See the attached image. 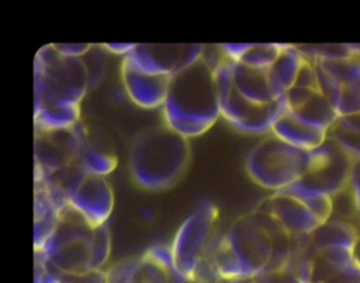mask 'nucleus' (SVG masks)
<instances>
[{"label": "nucleus", "instance_id": "f257e3e1", "mask_svg": "<svg viewBox=\"0 0 360 283\" xmlns=\"http://www.w3.org/2000/svg\"><path fill=\"white\" fill-rule=\"evenodd\" d=\"M166 125L186 138L207 132L221 115L215 72L202 58L172 76L163 104Z\"/></svg>", "mask_w": 360, "mask_h": 283}, {"label": "nucleus", "instance_id": "f03ea898", "mask_svg": "<svg viewBox=\"0 0 360 283\" xmlns=\"http://www.w3.org/2000/svg\"><path fill=\"white\" fill-rule=\"evenodd\" d=\"M191 156L188 138L169 125L149 127L138 132L129 149V170L143 189L163 190L184 175Z\"/></svg>", "mask_w": 360, "mask_h": 283}, {"label": "nucleus", "instance_id": "7ed1b4c3", "mask_svg": "<svg viewBox=\"0 0 360 283\" xmlns=\"http://www.w3.org/2000/svg\"><path fill=\"white\" fill-rule=\"evenodd\" d=\"M311 162V151L295 148L270 132L249 151L245 168L255 183L276 193L302 179Z\"/></svg>", "mask_w": 360, "mask_h": 283}, {"label": "nucleus", "instance_id": "20e7f679", "mask_svg": "<svg viewBox=\"0 0 360 283\" xmlns=\"http://www.w3.org/2000/svg\"><path fill=\"white\" fill-rule=\"evenodd\" d=\"M89 83L82 58L65 56L53 44L42 46L34 59V97L63 104H80Z\"/></svg>", "mask_w": 360, "mask_h": 283}, {"label": "nucleus", "instance_id": "39448f33", "mask_svg": "<svg viewBox=\"0 0 360 283\" xmlns=\"http://www.w3.org/2000/svg\"><path fill=\"white\" fill-rule=\"evenodd\" d=\"M93 227L70 204L41 251H35L56 272L79 277L91 273Z\"/></svg>", "mask_w": 360, "mask_h": 283}, {"label": "nucleus", "instance_id": "423d86ee", "mask_svg": "<svg viewBox=\"0 0 360 283\" xmlns=\"http://www.w3.org/2000/svg\"><path fill=\"white\" fill-rule=\"evenodd\" d=\"M226 55V54H225ZM233 61L228 56L215 68V80L219 96L221 115L242 132H271L277 118L287 110L284 97L271 103H255L243 97L233 86L232 80Z\"/></svg>", "mask_w": 360, "mask_h": 283}, {"label": "nucleus", "instance_id": "0eeeda50", "mask_svg": "<svg viewBox=\"0 0 360 283\" xmlns=\"http://www.w3.org/2000/svg\"><path fill=\"white\" fill-rule=\"evenodd\" d=\"M218 208L204 200L179 227L172 248L173 266L187 280H193L204 252L217 231Z\"/></svg>", "mask_w": 360, "mask_h": 283}, {"label": "nucleus", "instance_id": "6e6552de", "mask_svg": "<svg viewBox=\"0 0 360 283\" xmlns=\"http://www.w3.org/2000/svg\"><path fill=\"white\" fill-rule=\"evenodd\" d=\"M226 239L245 277H253L269 266L273 244L256 210L233 220L226 228Z\"/></svg>", "mask_w": 360, "mask_h": 283}, {"label": "nucleus", "instance_id": "1a4fd4ad", "mask_svg": "<svg viewBox=\"0 0 360 283\" xmlns=\"http://www.w3.org/2000/svg\"><path fill=\"white\" fill-rule=\"evenodd\" d=\"M86 142L80 124L62 130H35L34 137V176H48L79 161Z\"/></svg>", "mask_w": 360, "mask_h": 283}, {"label": "nucleus", "instance_id": "9d476101", "mask_svg": "<svg viewBox=\"0 0 360 283\" xmlns=\"http://www.w3.org/2000/svg\"><path fill=\"white\" fill-rule=\"evenodd\" d=\"M311 153V169L297 184L333 197L350 182L353 158L330 138Z\"/></svg>", "mask_w": 360, "mask_h": 283}, {"label": "nucleus", "instance_id": "9b49d317", "mask_svg": "<svg viewBox=\"0 0 360 283\" xmlns=\"http://www.w3.org/2000/svg\"><path fill=\"white\" fill-rule=\"evenodd\" d=\"M202 51V45H135L127 58L146 72L173 76L198 61Z\"/></svg>", "mask_w": 360, "mask_h": 283}, {"label": "nucleus", "instance_id": "f8f14e48", "mask_svg": "<svg viewBox=\"0 0 360 283\" xmlns=\"http://www.w3.org/2000/svg\"><path fill=\"white\" fill-rule=\"evenodd\" d=\"M69 204L94 228L104 225L114 208V193L104 176L86 173L69 199Z\"/></svg>", "mask_w": 360, "mask_h": 283}, {"label": "nucleus", "instance_id": "ddd939ff", "mask_svg": "<svg viewBox=\"0 0 360 283\" xmlns=\"http://www.w3.org/2000/svg\"><path fill=\"white\" fill-rule=\"evenodd\" d=\"M121 77L128 97L136 106L142 108L163 107L172 76L146 72L124 56Z\"/></svg>", "mask_w": 360, "mask_h": 283}, {"label": "nucleus", "instance_id": "4468645a", "mask_svg": "<svg viewBox=\"0 0 360 283\" xmlns=\"http://www.w3.org/2000/svg\"><path fill=\"white\" fill-rule=\"evenodd\" d=\"M259 208L270 214L292 238L308 237L321 225L298 199L283 191H276L264 199Z\"/></svg>", "mask_w": 360, "mask_h": 283}, {"label": "nucleus", "instance_id": "2eb2a0df", "mask_svg": "<svg viewBox=\"0 0 360 283\" xmlns=\"http://www.w3.org/2000/svg\"><path fill=\"white\" fill-rule=\"evenodd\" d=\"M311 283H360L353 249L325 248L312 252Z\"/></svg>", "mask_w": 360, "mask_h": 283}, {"label": "nucleus", "instance_id": "dca6fc26", "mask_svg": "<svg viewBox=\"0 0 360 283\" xmlns=\"http://www.w3.org/2000/svg\"><path fill=\"white\" fill-rule=\"evenodd\" d=\"M271 132L281 141L304 151L315 149L328 139L326 130L304 122L288 110H285L277 118L271 128Z\"/></svg>", "mask_w": 360, "mask_h": 283}, {"label": "nucleus", "instance_id": "f3484780", "mask_svg": "<svg viewBox=\"0 0 360 283\" xmlns=\"http://www.w3.org/2000/svg\"><path fill=\"white\" fill-rule=\"evenodd\" d=\"M232 80H233L235 89L243 97H246L255 103L266 104V103H271L277 99L270 87L267 69L250 68V66H246L243 63L233 61Z\"/></svg>", "mask_w": 360, "mask_h": 283}, {"label": "nucleus", "instance_id": "a211bd4d", "mask_svg": "<svg viewBox=\"0 0 360 283\" xmlns=\"http://www.w3.org/2000/svg\"><path fill=\"white\" fill-rule=\"evenodd\" d=\"M304 61L305 58L298 46L284 45L278 58L267 69L270 87L277 99L283 97L294 86Z\"/></svg>", "mask_w": 360, "mask_h": 283}, {"label": "nucleus", "instance_id": "6ab92c4d", "mask_svg": "<svg viewBox=\"0 0 360 283\" xmlns=\"http://www.w3.org/2000/svg\"><path fill=\"white\" fill-rule=\"evenodd\" d=\"M80 104H63L34 97L35 130H62L79 122Z\"/></svg>", "mask_w": 360, "mask_h": 283}, {"label": "nucleus", "instance_id": "aec40b11", "mask_svg": "<svg viewBox=\"0 0 360 283\" xmlns=\"http://www.w3.org/2000/svg\"><path fill=\"white\" fill-rule=\"evenodd\" d=\"M357 238L359 235L350 224L340 220H328L308 237V246L312 252L325 248L353 249Z\"/></svg>", "mask_w": 360, "mask_h": 283}, {"label": "nucleus", "instance_id": "412c9836", "mask_svg": "<svg viewBox=\"0 0 360 283\" xmlns=\"http://www.w3.org/2000/svg\"><path fill=\"white\" fill-rule=\"evenodd\" d=\"M285 44H225L222 51L235 62L250 68L269 69Z\"/></svg>", "mask_w": 360, "mask_h": 283}, {"label": "nucleus", "instance_id": "4be33fe9", "mask_svg": "<svg viewBox=\"0 0 360 283\" xmlns=\"http://www.w3.org/2000/svg\"><path fill=\"white\" fill-rule=\"evenodd\" d=\"M288 111L304 122L326 131H329L339 120L335 107L319 90L312 92L301 106Z\"/></svg>", "mask_w": 360, "mask_h": 283}, {"label": "nucleus", "instance_id": "5701e85b", "mask_svg": "<svg viewBox=\"0 0 360 283\" xmlns=\"http://www.w3.org/2000/svg\"><path fill=\"white\" fill-rule=\"evenodd\" d=\"M280 191L287 193V194L298 199L316 217V220L321 224L330 220L332 208H333V203H332L330 196L323 194V193H318V191H314V190H308L305 187H301L297 183H294V184H291L287 189L280 190Z\"/></svg>", "mask_w": 360, "mask_h": 283}, {"label": "nucleus", "instance_id": "b1692460", "mask_svg": "<svg viewBox=\"0 0 360 283\" xmlns=\"http://www.w3.org/2000/svg\"><path fill=\"white\" fill-rule=\"evenodd\" d=\"M170 268L156 262L143 252L138 255L128 283H169Z\"/></svg>", "mask_w": 360, "mask_h": 283}, {"label": "nucleus", "instance_id": "393cba45", "mask_svg": "<svg viewBox=\"0 0 360 283\" xmlns=\"http://www.w3.org/2000/svg\"><path fill=\"white\" fill-rule=\"evenodd\" d=\"M79 161L87 173L105 176L111 173L117 166V158L108 153L93 149L87 142L83 144Z\"/></svg>", "mask_w": 360, "mask_h": 283}, {"label": "nucleus", "instance_id": "a878e982", "mask_svg": "<svg viewBox=\"0 0 360 283\" xmlns=\"http://www.w3.org/2000/svg\"><path fill=\"white\" fill-rule=\"evenodd\" d=\"M328 138L338 142L353 159H360V128L350 127L338 120L328 131Z\"/></svg>", "mask_w": 360, "mask_h": 283}, {"label": "nucleus", "instance_id": "bb28decb", "mask_svg": "<svg viewBox=\"0 0 360 283\" xmlns=\"http://www.w3.org/2000/svg\"><path fill=\"white\" fill-rule=\"evenodd\" d=\"M335 110L339 118H350L360 114V79L340 87Z\"/></svg>", "mask_w": 360, "mask_h": 283}, {"label": "nucleus", "instance_id": "cd10ccee", "mask_svg": "<svg viewBox=\"0 0 360 283\" xmlns=\"http://www.w3.org/2000/svg\"><path fill=\"white\" fill-rule=\"evenodd\" d=\"M111 253V235L107 225L93 228L91 237V270H101Z\"/></svg>", "mask_w": 360, "mask_h": 283}, {"label": "nucleus", "instance_id": "c85d7f7f", "mask_svg": "<svg viewBox=\"0 0 360 283\" xmlns=\"http://www.w3.org/2000/svg\"><path fill=\"white\" fill-rule=\"evenodd\" d=\"M305 58V56H304ZM294 86L302 87V89H311V90H319L318 89V79H316V72H315V65L311 59L304 61Z\"/></svg>", "mask_w": 360, "mask_h": 283}, {"label": "nucleus", "instance_id": "c756f323", "mask_svg": "<svg viewBox=\"0 0 360 283\" xmlns=\"http://www.w3.org/2000/svg\"><path fill=\"white\" fill-rule=\"evenodd\" d=\"M34 283H62V277L52 272V268L48 262L35 252V273H34Z\"/></svg>", "mask_w": 360, "mask_h": 283}, {"label": "nucleus", "instance_id": "7c9ffc66", "mask_svg": "<svg viewBox=\"0 0 360 283\" xmlns=\"http://www.w3.org/2000/svg\"><path fill=\"white\" fill-rule=\"evenodd\" d=\"M97 46L93 45L91 49L87 52V55L90 56V66H86L87 69V73H89V83H90V87L100 79L101 76V70H103V55L100 52L96 51Z\"/></svg>", "mask_w": 360, "mask_h": 283}, {"label": "nucleus", "instance_id": "2f4dec72", "mask_svg": "<svg viewBox=\"0 0 360 283\" xmlns=\"http://www.w3.org/2000/svg\"><path fill=\"white\" fill-rule=\"evenodd\" d=\"M58 52L70 58H83L93 45L90 44H53Z\"/></svg>", "mask_w": 360, "mask_h": 283}, {"label": "nucleus", "instance_id": "473e14b6", "mask_svg": "<svg viewBox=\"0 0 360 283\" xmlns=\"http://www.w3.org/2000/svg\"><path fill=\"white\" fill-rule=\"evenodd\" d=\"M349 183L353 190V197H354L356 206L360 208V159H353Z\"/></svg>", "mask_w": 360, "mask_h": 283}, {"label": "nucleus", "instance_id": "72a5a7b5", "mask_svg": "<svg viewBox=\"0 0 360 283\" xmlns=\"http://www.w3.org/2000/svg\"><path fill=\"white\" fill-rule=\"evenodd\" d=\"M135 44H105L103 45L104 49L112 52V54H117V55H124L127 56L132 49H134Z\"/></svg>", "mask_w": 360, "mask_h": 283}, {"label": "nucleus", "instance_id": "f704fd0d", "mask_svg": "<svg viewBox=\"0 0 360 283\" xmlns=\"http://www.w3.org/2000/svg\"><path fill=\"white\" fill-rule=\"evenodd\" d=\"M79 283H107L105 282V272L94 270L86 276H79Z\"/></svg>", "mask_w": 360, "mask_h": 283}, {"label": "nucleus", "instance_id": "c9c22d12", "mask_svg": "<svg viewBox=\"0 0 360 283\" xmlns=\"http://www.w3.org/2000/svg\"><path fill=\"white\" fill-rule=\"evenodd\" d=\"M169 283H190V280H187L186 277H183V276L174 269V266H172L170 270H169Z\"/></svg>", "mask_w": 360, "mask_h": 283}, {"label": "nucleus", "instance_id": "e433bc0d", "mask_svg": "<svg viewBox=\"0 0 360 283\" xmlns=\"http://www.w3.org/2000/svg\"><path fill=\"white\" fill-rule=\"evenodd\" d=\"M339 120H342L345 124H347L350 127L360 128V114L354 115V117H350V118H339Z\"/></svg>", "mask_w": 360, "mask_h": 283}, {"label": "nucleus", "instance_id": "4c0bfd02", "mask_svg": "<svg viewBox=\"0 0 360 283\" xmlns=\"http://www.w3.org/2000/svg\"><path fill=\"white\" fill-rule=\"evenodd\" d=\"M353 255H354L357 263L360 265V237L357 238V242H356V245H354V248H353Z\"/></svg>", "mask_w": 360, "mask_h": 283}, {"label": "nucleus", "instance_id": "58836bf2", "mask_svg": "<svg viewBox=\"0 0 360 283\" xmlns=\"http://www.w3.org/2000/svg\"><path fill=\"white\" fill-rule=\"evenodd\" d=\"M231 283H253V280L250 277H245V279H239V280H233Z\"/></svg>", "mask_w": 360, "mask_h": 283}, {"label": "nucleus", "instance_id": "ea45409f", "mask_svg": "<svg viewBox=\"0 0 360 283\" xmlns=\"http://www.w3.org/2000/svg\"><path fill=\"white\" fill-rule=\"evenodd\" d=\"M190 283H198V282H195V280H190Z\"/></svg>", "mask_w": 360, "mask_h": 283}]
</instances>
